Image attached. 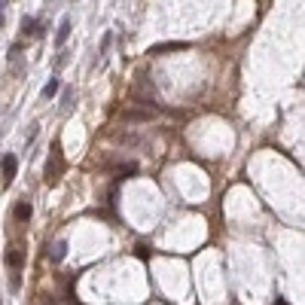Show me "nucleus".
Masks as SVG:
<instances>
[{
	"label": "nucleus",
	"instance_id": "f257e3e1",
	"mask_svg": "<svg viewBox=\"0 0 305 305\" xmlns=\"http://www.w3.org/2000/svg\"><path fill=\"white\" fill-rule=\"evenodd\" d=\"M61 174H64V156H61L58 144H52V150H49V162H46V183H55Z\"/></svg>",
	"mask_w": 305,
	"mask_h": 305
},
{
	"label": "nucleus",
	"instance_id": "f03ea898",
	"mask_svg": "<svg viewBox=\"0 0 305 305\" xmlns=\"http://www.w3.org/2000/svg\"><path fill=\"white\" fill-rule=\"evenodd\" d=\"M0 171H3V186H9L12 183V177H15V171H18V159L15 156H3V162H0Z\"/></svg>",
	"mask_w": 305,
	"mask_h": 305
},
{
	"label": "nucleus",
	"instance_id": "7ed1b4c3",
	"mask_svg": "<svg viewBox=\"0 0 305 305\" xmlns=\"http://www.w3.org/2000/svg\"><path fill=\"white\" fill-rule=\"evenodd\" d=\"M70 27H73V21H70V15H64V18H61V24H58V31H55V46H64V43H67Z\"/></svg>",
	"mask_w": 305,
	"mask_h": 305
},
{
	"label": "nucleus",
	"instance_id": "20e7f679",
	"mask_svg": "<svg viewBox=\"0 0 305 305\" xmlns=\"http://www.w3.org/2000/svg\"><path fill=\"white\" fill-rule=\"evenodd\" d=\"M21 34L24 37H40L43 31H40V21L37 18H21Z\"/></svg>",
	"mask_w": 305,
	"mask_h": 305
},
{
	"label": "nucleus",
	"instance_id": "39448f33",
	"mask_svg": "<svg viewBox=\"0 0 305 305\" xmlns=\"http://www.w3.org/2000/svg\"><path fill=\"white\" fill-rule=\"evenodd\" d=\"M15 220H18V223L31 220V202H18V205H15Z\"/></svg>",
	"mask_w": 305,
	"mask_h": 305
},
{
	"label": "nucleus",
	"instance_id": "423d86ee",
	"mask_svg": "<svg viewBox=\"0 0 305 305\" xmlns=\"http://www.w3.org/2000/svg\"><path fill=\"white\" fill-rule=\"evenodd\" d=\"M21 260H24V257H21V251H9V254H6V263H9V269H12V272H18V269H21Z\"/></svg>",
	"mask_w": 305,
	"mask_h": 305
},
{
	"label": "nucleus",
	"instance_id": "0eeeda50",
	"mask_svg": "<svg viewBox=\"0 0 305 305\" xmlns=\"http://www.w3.org/2000/svg\"><path fill=\"white\" fill-rule=\"evenodd\" d=\"M58 89H61V82H58V76H52V79H49V82H46V86H43V98H46V101H49V98H52V95H55V92H58Z\"/></svg>",
	"mask_w": 305,
	"mask_h": 305
},
{
	"label": "nucleus",
	"instance_id": "6e6552de",
	"mask_svg": "<svg viewBox=\"0 0 305 305\" xmlns=\"http://www.w3.org/2000/svg\"><path fill=\"white\" fill-rule=\"evenodd\" d=\"M49 257H52V263H61V260L67 257V244H64V241H58V244L52 247V254H49Z\"/></svg>",
	"mask_w": 305,
	"mask_h": 305
},
{
	"label": "nucleus",
	"instance_id": "1a4fd4ad",
	"mask_svg": "<svg viewBox=\"0 0 305 305\" xmlns=\"http://www.w3.org/2000/svg\"><path fill=\"white\" fill-rule=\"evenodd\" d=\"M122 116H125L128 122H144V119H150V113H141V110H125Z\"/></svg>",
	"mask_w": 305,
	"mask_h": 305
},
{
	"label": "nucleus",
	"instance_id": "9d476101",
	"mask_svg": "<svg viewBox=\"0 0 305 305\" xmlns=\"http://www.w3.org/2000/svg\"><path fill=\"white\" fill-rule=\"evenodd\" d=\"M110 43H113V34L107 31V34H104V40H101V55H107V52H110Z\"/></svg>",
	"mask_w": 305,
	"mask_h": 305
},
{
	"label": "nucleus",
	"instance_id": "9b49d317",
	"mask_svg": "<svg viewBox=\"0 0 305 305\" xmlns=\"http://www.w3.org/2000/svg\"><path fill=\"white\" fill-rule=\"evenodd\" d=\"M70 104H73V92L67 89V92H64V98H61V110H70Z\"/></svg>",
	"mask_w": 305,
	"mask_h": 305
},
{
	"label": "nucleus",
	"instance_id": "f8f14e48",
	"mask_svg": "<svg viewBox=\"0 0 305 305\" xmlns=\"http://www.w3.org/2000/svg\"><path fill=\"white\" fill-rule=\"evenodd\" d=\"M3 9H6V0H0V24L6 21V15H3Z\"/></svg>",
	"mask_w": 305,
	"mask_h": 305
}]
</instances>
